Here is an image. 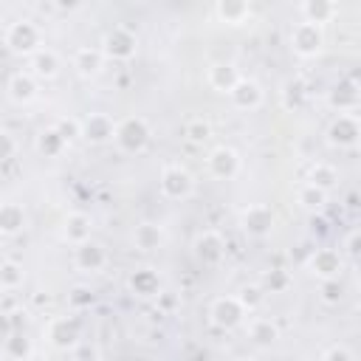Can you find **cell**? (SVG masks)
<instances>
[{
    "label": "cell",
    "instance_id": "6da1fadb",
    "mask_svg": "<svg viewBox=\"0 0 361 361\" xmlns=\"http://www.w3.org/2000/svg\"><path fill=\"white\" fill-rule=\"evenodd\" d=\"M149 135H152V130H149V124H147L144 116H127V118H121L116 124V133H113L118 149H124V152H141L149 144Z\"/></svg>",
    "mask_w": 361,
    "mask_h": 361
},
{
    "label": "cell",
    "instance_id": "7a4b0ae2",
    "mask_svg": "<svg viewBox=\"0 0 361 361\" xmlns=\"http://www.w3.org/2000/svg\"><path fill=\"white\" fill-rule=\"evenodd\" d=\"M135 48H138V39L135 34L127 28V25H116L113 31L104 34L102 39V54L107 59H116V62H127L135 56Z\"/></svg>",
    "mask_w": 361,
    "mask_h": 361
},
{
    "label": "cell",
    "instance_id": "3957f363",
    "mask_svg": "<svg viewBox=\"0 0 361 361\" xmlns=\"http://www.w3.org/2000/svg\"><path fill=\"white\" fill-rule=\"evenodd\" d=\"M6 45L14 54H34L39 51V28L34 20H17L6 28Z\"/></svg>",
    "mask_w": 361,
    "mask_h": 361
},
{
    "label": "cell",
    "instance_id": "277c9868",
    "mask_svg": "<svg viewBox=\"0 0 361 361\" xmlns=\"http://www.w3.org/2000/svg\"><path fill=\"white\" fill-rule=\"evenodd\" d=\"M45 336L56 350H73L79 344V338H82L79 319L76 316H54L48 322V327H45Z\"/></svg>",
    "mask_w": 361,
    "mask_h": 361
},
{
    "label": "cell",
    "instance_id": "5b68a950",
    "mask_svg": "<svg viewBox=\"0 0 361 361\" xmlns=\"http://www.w3.org/2000/svg\"><path fill=\"white\" fill-rule=\"evenodd\" d=\"M158 183H161V192L166 197H172V200H183V197H189L195 192V180L180 164H166L161 169Z\"/></svg>",
    "mask_w": 361,
    "mask_h": 361
},
{
    "label": "cell",
    "instance_id": "8992f818",
    "mask_svg": "<svg viewBox=\"0 0 361 361\" xmlns=\"http://www.w3.org/2000/svg\"><path fill=\"white\" fill-rule=\"evenodd\" d=\"M324 45V34H322V25H310V23H296L293 31H290V48L296 56L302 59H310L322 51Z\"/></svg>",
    "mask_w": 361,
    "mask_h": 361
},
{
    "label": "cell",
    "instance_id": "52a82bcc",
    "mask_svg": "<svg viewBox=\"0 0 361 361\" xmlns=\"http://www.w3.org/2000/svg\"><path fill=\"white\" fill-rule=\"evenodd\" d=\"M361 135V127H358V116L355 113H338L333 118V124L327 127V141L333 147H353Z\"/></svg>",
    "mask_w": 361,
    "mask_h": 361
},
{
    "label": "cell",
    "instance_id": "ba28073f",
    "mask_svg": "<svg viewBox=\"0 0 361 361\" xmlns=\"http://www.w3.org/2000/svg\"><path fill=\"white\" fill-rule=\"evenodd\" d=\"M209 316H212V322H214L217 327L231 330V327H237V324L243 322L245 310H243V305L237 302V296H220V299L212 302Z\"/></svg>",
    "mask_w": 361,
    "mask_h": 361
},
{
    "label": "cell",
    "instance_id": "9c48e42d",
    "mask_svg": "<svg viewBox=\"0 0 361 361\" xmlns=\"http://www.w3.org/2000/svg\"><path fill=\"white\" fill-rule=\"evenodd\" d=\"M307 271L319 279H338L341 276V257L333 248H319L307 257Z\"/></svg>",
    "mask_w": 361,
    "mask_h": 361
},
{
    "label": "cell",
    "instance_id": "30bf717a",
    "mask_svg": "<svg viewBox=\"0 0 361 361\" xmlns=\"http://www.w3.org/2000/svg\"><path fill=\"white\" fill-rule=\"evenodd\" d=\"M195 254H197V259H200L203 265H217V262L223 259V254H226V240L220 237V231L209 228V231L197 234V240H195Z\"/></svg>",
    "mask_w": 361,
    "mask_h": 361
},
{
    "label": "cell",
    "instance_id": "8fae6325",
    "mask_svg": "<svg viewBox=\"0 0 361 361\" xmlns=\"http://www.w3.org/2000/svg\"><path fill=\"white\" fill-rule=\"evenodd\" d=\"M113 133H116V124L107 113H90L82 118V138L90 144H104L113 138Z\"/></svg>",
    "mask_w": 361,
    "mask_h": 361
},
{
    "label": "cell",
    "instance_id": "7c38bea8",
    "mask_svg": "<svg viewBox=\"0 0 361 361\" xmlns=\"http://www.w3.org/2000/svg\"><path fill=\"white\" fill-rule=\"evenodd\" d=\"M209 172L220 180H228L240 172V155L231 147H217L209 152Z\"/></svg>",
    "mask_w": 361,
    "mask_h": 361
},
{
    "label": "cell",
    "instance_id": "4fadbf2b",
    "mask_svg": "<svg viewBox=\"0 0 361 361\" xmlns=\"http://www.w3.org/2000/svg\"><path fill=\"white\" fill-rule=\"evenodd\" d=\"M327 104H330L333 110H338V113H353V110L358 107V82H355L353 76L341 79V82L330 90Z\"/></svg>",
    "mask_w": 361,
    "mask_h": 361
},
{
    "label": "cell",
    "instance_id": "5bb4252c",
    "mask_svg": "<svg viewBox=\"0 0 361 361\" xmlns=\"http://www.w3.org/2000/svg\"><path fill=\"white\" fill-rule=\"evenodd\" d=\"M271 226H274V212H271L268 206L257 203V206H248V209L243 212V228H245L251 237H265V234L271 231Z\"/></svg>",
    "mask_w": 361,
    "mask_h": 361
},
{
    "label": "cell",
    "instance_id": "9a60e30c",
    "mask_svg": "<svg viewBox=\"0 0 361 361\" xmlns=\"http://www.w3.org/2000/svg\"><path fill=\"white\" fill-rule=\"evenodd\" d=\"M228 96H231V104H234L237 110H254V107H259V102H262V87H259L254 79H240V82L228 90Z\"/></svg>",
    "mask_w": 361,
    "mask_h": 361
},
{
    "label": "cell",
    "instance_id": "2e32d148",
    "mask_svg": "<svg viewBox=\"0 0 361 361\" xmlns=\"http://www.w3.org/2000/svg\"><path fill=\"white\" fill-rule=\"evenodd\" d=\"M73 259H76V268L79 271H102L104 268V262H107V254H104V248L99 245V243H82V245H76V254H73Z\"/></svg>",
    "mask_w": 361,
    "mask_h": 361
},
{
    "label": "cell",
    "instance_id": "e0dca14e",
    "mask_svg": "<svg viewBox=\"0 0 361 361\" xmlns=\"http://www.w3.org/2000/svg\"><path fill=\"white\" fill-rule=\"evenodd\" d=\"M214 14H217L220 23L243 25L251 17V3H243V0H220V3H214Z\"/></svg>",
    "mask_w": 361,
    "mask_h": 361
},
{
    "label": "cell",
    "instance_id": "ac0fdd59",
    "mask_svg": "<svg viewBox=\"0 0 361 361\" xmlns=\"http://www.w3.org/2000/svg\"><path fill=\"white\" fill-rule=\"evenodd\" d=\"M90 228H93V220L85 212H71L65 217V240L73 243V245L87 243L90 240Z\"/></svg>",
    "mask_w": 361,
    "mask_h": 361
},
{
    "label": "cell",
    "instance_id": "d6986e66",
    "mask_svg": "<svg viewBox=\"0 0 361 361\" xmlns=\"http://www.w3.org/2000/svg\"><path fill=\"white\" fill-rule=\"evenodd\" d=\"M336 11H338V6L330 3V0H305V3L299 6L302 23H310V25H322V23H327Z\"/></svg>",
    "mask_w": 361,
    "mask_h": 361
},
{
    "label": "cell",
    "instance_id": "ffe728a7",
    "mask_svg": "<svg viewBox=\"0 0 361 361\" xmlns=\"http://www.w3.org/2000/svg\"><path fill=\"white\" fill-rule=\"evenodd\" d=\"M102 62H104V54H102V48H93V45H82L73 54V68L82 76H96L102 71Z\"/></svg>",
    "mask_w": 361,
    "mask_h": 361
},
{
    "label": "cell",
    "instance_id": "44dd1931",
    "mask_svg": "<svg viewBox=\"0 0 361 361\" xmlns=\"http://www.w3.org/2000/svg\"><path fill=\"white\" fill-rule=\"evenodd\" d=\"M59 73V56L51 48H39L31 54V76L39 79H54Z\"/></svg>",
    "mask_w": 361,
    "mask_h": 361
},
{
    "label": "cell",
    "instance_id": "7402d4cb",
    "mask_svg": "<svg viewBox=\"0 0 361 361\" xmlns=\"http://www.w3.org/2000/svg\"><path fill=\"white\" fill-rule=\"evenodd\" d=\"M8 96L17 104H28L37 96V79L31 73H23V71L20 73H11V79H8Z\"/></svg>",
    "mask_w": 361,
    "mask_h": 361
},
{
    "label": "cell",
    "instance_id": "603a6c76",
    "mask_svg": "<svg viewBox=\"0 0 361 361\" xmlns=\"http://www.w3.org/2000/svg\"><path fill=\"white\" fill-rule=\"evenodd\" d=\"M206 79H209V85L214 87V90H220V93H228L243 76L237 73V68L234 65H226V62H220V65H212L209 68V73H206Z\"/></svg>",
    "mask_w": 361,
    "mask_h": 361
},
{
    "label": "cell",
    "instance_id": "cb8c5ba5",
    "mask_svg": "<svg viewBox=\"0 0 361 361\" xmlns=\"http://www.w3.org/2000/svg\"><path fill=\"white\" fill-rule=\"evenodd\" d=\"M133 243L141 251H155L164 243V228L158 223H138L133 231Z\"/></svg>",
    "mask_w": 361,
    "mask_h": 361
},
{
    "label": "cell",
    "instance_id": "d4e9b609",
    "mask_svg": "<svg viewBox=\"0 0 361 361\" xmlns=\"http://www.w3.org/2000/svg\"><path fill=\"white\" fill-rule=\"evenodd\" d=\"M25 226V212H23V206H17V203H3L0 206V231L3 234H14V231H20Z\"/></svg>",
    "mask_w": 361,
    "mask_h": 361
},
{
    "label": "cell",
    "instance_id": "484cf974",
    "mask_svg": "<svg viewBox=\"0 0 361 361\" xmlns=\"http://www.w3.org/2000/svg\"><path fill=\"white\" fill-rule=\"evenodd\" d=\"M130 288L138 296H152V293H158V274L152 268H138L130 276Z\"/></svg>",
    "mask_w": 361,
    "mask_h": 361
},
{
    "label": "cell",
    "instance_id": "4316f807",
    "mask_svg": "<svg viewBox=\"0 0 361 361\" xmlns=\"http://www.w3.org/2000/svg\"><path fill=\"white\" fill-rule=\"evenodd\" d=\"M37 149L45 155V158H56L62 149H65V141L59 138V133L54 127H45L39 135H37Z\"/></svg>",
    "mask_w": 361,
    "mask_h": 361
},
{
    "label": "cell",
    "instance_id": "83f0119b",
    "mask_svg": "<svg viewBox=\"0 0 361 361\" xmlns=\"http://www.w3.org/2000/svg\"><path fill=\"white\" fill-rule=\"evenodd\" d=\"M336 180H338V175H336V169H333L330 164H316V166L310 169V175H307V183L316 186V189H322V192L333 189Z\"/></svg>",
    "mask_w": 361,
    "mask_h": 361
},
{
    "label": "cell",
    "instance_id": "f1b7e54d",
    "mask_svg": "<svg viewBox=\"0 0 361 361\" xmlns=\"http://www.w3.org/2000/svg\"><path fill=\"white\" fill-rule=\"evenodd\" d=\"M248 336H251L257 344H271V341H276L279 327H276L271 319H254V322L248 324Z\"/></svg>",
    "mask_w": 361,
    "mask_h": 361
},
{
    "label": "cell",
    "instance_id": "f546056e",
    "mask_svg": "<svg viewBox=\"0 0 361 361\" xmlns=\"http://www.w3.org/2000/svg\"><path fill=\"white\" fill-rule=\"evenodd\" d=\"M23 265L20 262H11V259H6V262H0V288L3 290H14V288H20L23 285Z\"/></svg>",
    "mask_w": 361,
    "mask_h": 361
},
{
    "label": "cell",
    "instance_id": "4dcf8cb0",
    "mask_svg": "<svg viewBox=\"0 0 361 361\" xmlns=\"http://www.w3.org/2000/svg\"><path fill=\"white\" fill-rule=\"evenodd\" d=\"M6 355L14 361H23L31 355V338H25L23 333H8L6 338Z\"/></svg>",
    "mask_w": 361,
    "mask_h": 361
},
{
    "label": "cell",
    "instance_id": "1f68e13d",
    "mask_svg": "<svg viewBox=\"0 0 361 361\" xmlns=\"http://www.w3.org/2000/svg\"><path fill=\"white\" fill-rule=\"evenodd\" d=\"M54 130L59 133V138H62L65 144H71V141H76V138H82V118H73V116H65V118H59V121L54 124Z\"/></svg>",
    "mask_w": 361,
    "mask_h": 361
},
{
    "label": "cell",
    "instance_id": "d6a6232c",
    "mask_svg": "<svg viewBox=\"0 0 361 361\" xmlns=\"http://www.w3.org/2000/svg\"><path fill=\"white\" fill-rule=\"evenodd\" d=\"M183 135H186L192 144H203V141L212 135V127H209V121H203V118H189L186 127H183Z\"/></svg>",
    "mask_w": 361,
    "mask_h": 361
},
{
    "label": "cell",
    "instance_id": "836d02e7",
    "mask_svg": "<svg viewBox=\"0 0 361 361\" xmlns=\"http://www.w3.org/2000/svg\"><path fill=\"white\" fill-rule=\"evenodd\" d=\"M305 82L302 79H290L288 85H285V90H282V104L285 107H299L302 104V99H305Z\"/></svg>",
    "mask_w": 361,
    "mask_h": 361
},
{
    "label": "cell",
    "instance_id": "e575fe53",
    "mask_svg": "<svg viewBox=\"0 0 361 361\" xmlns=\"http://www.w3.org/2000/svg\"><path fill=\"white\" fill-rule=\"evenodd\" d=\"M324 200H327V192H322V189H316V186H310V183H305V186L299 189V203H302L305 209H322Z\"/></svg>",
    "mask_w": 361,
    "mask_h": 361
},
{
    "label": "cell",
    "instance_id": "d590c367",
    "mask_svg": "<svg viewBox=\"0 0 361 361\" xmlns=\"http://www.w3.org/2000/svg\"><path fill=\"white\" fill-rule=\"evenodd\" d=\"M262 299H265V290H262L259 285H248V288H243L240 296H237V302L243 305V310H254V307H259Z\"/></svg>",
    "mask_w": 361,
    "mask_h": 361
},
{
    "label": "cell",
    "instance_id": "8d00e7d4",
    "mask_svg": "<svg viewBox=\"0 0 361 361\" xmlns=\"http://www.w3.org/2000/svg\"><path fill=\"white\" fill-rule=\"evenodd\" d=\"M319 293H322V302H324V305H338L344 290H341V282H338V279H322Z\"/></svg>",
    "mask_w": 361,
    "mask_h": 361
},
{
    "label": "cell",
    "instance_id": "74e56055",
    "mask_svg": "<svg viewBox=\"0 0 361 361\" xmlns=\"http://www.w3.org/2000/svg\"><path fill=\"white\" fill-rule=\"evenodd\" d=\"M290 285V276L285 274V271H271L268 276H265V290H271V293H279V290H285Z\"/></svg>",
    "mask_w": 361,
    "mask_h": 361
},
{
    "label": "cell",
    "instance_id": "f35d334b",
    "mask_svg": "<svg viewBox=\"0 0 361 361\" xmlns=\"http://www.w3.org/2000/svg\"><path fill=\"white\" fill-rule=\"evenodd\" d=\"M322 361H355V355H353L347 347H341V344H333L330 350H324Z\"/></svg>",
    "mask_w": 361,
    "mask_h": 361
},
{
    "label": "cell",
    "instance_id": "ab89813d",
    "mask_svg": "<svg viewBox=\"0 0 361 361\" xmlns=\"http://www.w3.org/2000/svg\"><path fill=\"white\" fill-rule=\"evenodd\" d=\"M14 149H17L14 138H11L6 130H0V164H3L6 158H11V155H14Z\"/></svg>",
    "mask_w": 361,
    "mask_h": 361
},
{
    "label": "cell",
    "instance_id": "60d3db41",
    "mask_svg": "<svg viewBox=\"0 0 361 361\" xmlns=\"http://www.w3.org/2000/svg\"><path fill=\"white\" fill-rule=\"evenodd\" d=\"M344 248H347V254H350V257H358V251H361V231H358V228H353V231L347 234Z\"/></svg>",
    "mask_w": 361,
    "mask_h": 361
},
{
    "label": "cell",
    "instance_id": "b9f144b4",
    "mask_svg": "<svg viewBox=\"0 0 361 361\" xmlns=\"http://www.w3.org/2000/svg\"><path fill=\"white\" fill-rule=\"evenodd\" d=\"M71 302H73V305H79V307H87V305L93 302V293H90L87 288H73V293H71Z\"/></svg>",
    "mask_w": 361,
    "mask_h": 361
},
{
    "label": "cell",
    "instance_id": "7bdbcfd3",
    "mask_svg": "<svg viewBox=\"0 0 361 361\" xmlns=\"http://www.w3.org/2000/svg\"><path fill=\"white\" fill-rule=\"evenodd\" d=\"M73 353H76V361H96V347H90V344H76L73 347Z\"/></svg>",
    "mask_w": 361,
    "mask_h": 361
},
{
    "label": "cell",
    "instance_id": "ee69618b",
    "mask_svg": "<svg viewBox=\"0 0 361 361\" xmlns=\"http://www.w3.org/2000/svg\"><path fill=\"white\" fill-rule=\"evenodd\" d=\"M234 361H254V358H245V355H240V358H234Z\"/></svg>",
    "mask_w": 361,
    "mask_h": 361
},
{
    "label": "cell",
    "instance_id": "f6af8a7d",
    "mask_svg": "<svg viewBox=\"0 0 361 361\" xmlns=\"http://www.w3.org/2000/svg\"><path fill=\"white\" fill-rule=\"evenodd\" d=\"M0 23H3V6H0Z\"/></svg>",
    "mask_w": 361,
    "mask_h": 361
},
{
    "label": "cell",
    "instance_id": "bcb514c9",
    "mask_svg": "<svg viewBox=\"0 0 361 361\" xmlns=\"http://www.w3.org/2000/svg\"><path fill=\"white\" fill-rule=\"evenodd\" d=\"M0 166H3V164H0Z\"/></svg>",
    "mask_w": 361,
    "mask_h": 361
}]
</instances>
